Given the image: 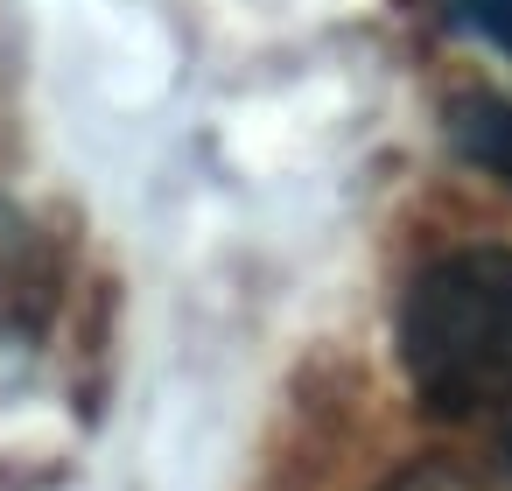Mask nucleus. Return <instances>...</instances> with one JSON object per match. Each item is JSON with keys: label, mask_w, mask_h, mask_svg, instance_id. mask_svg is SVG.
Returning <instances> with one entry per match:
<instances>
[{"label": "nucleus", "mask_w": 512, "mask_h": 491, "mask_svg": "<svg viewBox=\"0 0 512 491\" xmlns=\"http://www.w3.org/2000/svg\"><path fill=\"white\" fill-rule=\"evenodd\" d=\"M400 365L435 414L512 400V246H456L407 281Z\"/></svg>", "instance_id": "nucleus-1"}, {"label": "nucleus", "mask_w": 512, "mask_h": 491, "mask_svg": "<svg viewBox=\"0 0 512 491\" xmlns=\"http://www.w3.org/2000/svg\"><path fill=\"white\" fill-rule=\"evenodd\" d=\"M50 288H57L50 246L36 239V225H22L0 204V330H36L50 309Z\"/></svg>", "instance_id": "nucleus-2"}, {"label": "nucleus", "mask_w": 512, "mask_h": 491, "mask_svg": "<svg viewBox=\"0 0 512 491\" xmlns=\"http://www.w3.org/2000/svg\"><path fill=\"white\" fill-rule=\"evenodd\" d=\"M449 127H456V148L470 162H484L491 176L512 183V99H463Z\"/></svg>", "instance_id": "nucleus-3"}, {"label": "nucleus", "mask_w": 512, "mask_h": 491, "mask_svg": "<svg viewBox=\"0 0 512 491\" xmlns=\"http://www.w3.org/2000/svg\"><path fill=\"white\" fill-rule=\"evenodd\" d=\"M456 22L491 36L498 50H512V0H456Z\"/></svg>", "instance_id": "nucleus-4"}, {"label": "nucleus", "mask_w": 512, "mask_h": 491, "mask_svg": "<svg viewBox=\"0 0 512 491\" xmlns=\"http://www.w3.org/2000/svg\"><path fill=\"white\" fill-rule=\"evenodd\" d=\"M386 491H484L470 470H456V463H414V470H400Z\"/></svg>", "instance_id": "nucleus-5"}, {"label": "nucleus", "mask_w": 512, "mask_h": 491, "mask_svg": "<svg viewBox=\"0 0 512 491\" xmlns=\"http://www.w3.org/2000/svg\"><path fill=\"white\" fill-rule=\"evenodd\" d=\"M505 449H512V435H505Z\"/></svg>", "instance_id": "nucleus-6"}]
</instances>
